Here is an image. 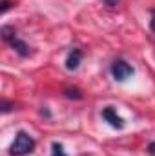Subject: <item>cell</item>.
<instances>
[{
  "label": "cell",
  "instance_id": "1",
  "mask_svg": "<svg viewBox=\"0 0 155 156\" xmlns=\"http://www.w3.org/2000/svg\"><path fill=\"white\" fill-rule=\"evenodd\" d=\"M35 140L26 133V131H18L11 147H9V154L13 156H26V154H31L35 151Z\"/></svg>",
  "mask_w": 155,
  "mask_h": 156
},
{
  "label": "cell",
  "instance_id": "2",
  "mask_svg": "<svg viewBox=\"0 0 155 156\" xmlns=\"http://www.w3.org/2000/svg\"><path fill=\"white\" fill-rule=\"evenodd\" d=\"M0 33H2V38L6 40L20 56H29V45L24 42V40H20L17 37V31H15V27H11V26H2V29H0Z\"/></svg>",
  "mask_w": 155,
  "mask_h": 156
},
{
  "label": "cell",
  "instance_id": "3",
  "mask_svg": "<svg viewBox=\"0 0 155 156\" xmlns=\"http://www.w3.org/2000/svg\"><path fill=\"white\" fill-rule=\"evenodd\" d=\"M110 73H112L113 80H117V82H126L130 76H133L135 69L128 62H124V60H115L112 64V67H110Z\"/></svg>",
  "mask_w": 155,
  "mask_h": 156
},
{
  "label": "cell",
  "instance_id": "4",
  "mask_svg": "<svg viewBox=\"0 0 155 156\" xmlns=\"http://www.w3.org/2000/svg\"><path fill=\"white\" fill-rule=\"evenodd\" d=\"M102 118H104L113 129H124V125H126V122L117 115V109L112 107V105H108V107L102 109Z\"/></svg>",
  "mask_w": 155,
  "mask_h": 156
},
{
  "label": "cell",
  "instance_id": "5",
  "mask_svg": "<svg viewBox=\"0 0 155 156\" xmlns=\"http://www.w3.org/2000/svg\"><path fill=\"white\" fill-rule=\"evenodd\" d=\"M80 62H82V51L78 47H73L66 56V69L68 71H77Z\"/></svg>",
  "mask_w": 155,
  "mask_h": 156
},
{
  "label": "cell",
  "instance_id": "6",
  "mask_svg": "<svg viewBox=\"0 0 155 156\" xmlns=\"http://www.w3.org/2000/svg\"><path fill=\"white\" fill-rule=\"evenodd\" d=\"M51 156H68L64 153V147H62V144H59V142H53V145H51Z\"/></svg>",
  "mask_w": 155,
  "mask_h": 156
},
{
  "label": "cell",
  "instance_id": "7",
  "mask_svg": "<svg viewBox=\"0 0 155 156\" xmlns=\"http://www.w3.org/2000/svg\"><path fill=\"white\" fill-rule=\"evenodd\" d=\"M64 94H66L68 98H75V100H82V93H80L78 89H75V87H73V89H66V91H64Z\"/></svg>",
  "mask_w": 155,
  "mask_h": 156
},
{
  "label": "cell",
  "instance_id": "8",
  "mask_svg": "<svg viewBox=\"0 0 155 156\" xmlns=\"http://www.w3.org/2000/svg\"><path fill=\"white\" fill-rule=\"evenodd\" d=\"M0 5H2V7H0V11H2V15H4V13H7V9L11 7V0H2V2H0Z\"/></svg>",
  "mask_w": 155,
  "mask_h": 156
},
{
  "label": "cell",
  "instance_id": "9",
  "mask_svg": "<svg viewBox=\"0 0 155 156\" xmlns=\"http://www.w3.org/2000/svg\"><path fill=\"white\" fill-rule=\"evenodd\" d=\"M0 107H2V113L6 115V113H9V111H11V107H13V105H11L9 102H6V100H2V104H0Z\"/></svg>",
  "mask_w": 155,
  "mask_h": 156
},
{
  "label": "cell",
  "instance_id": "10",
  "mask_svg": "<svg viewBox=\"0 0 155 156\" xmlns=\"http://www.w3.org/2000/svg\"><path fill=\"white\" fill-rule=\"evenodd\" d=\"M150 26H152V31L155 33V9L152 11V20H150Z\"/></svg>",
  "mask_w": 155,
  "mask_h": 156
},
{
  "label": "cell",
  "instance_id": "11",
  "mask_svg": "<svg viewBox=\"0 0 155 156\" xmlns=\"http://www.w3.org/2000/svg\"><path fill=\"white\" fill-rule=\"evenodd\" d=\"M148 153H150L152 156H155V142H152V144L148 145Z\"/></svg>",
  "mask_w": 155,
  "mask_h": 156
},
{
  "label": "cell",
  "instance_id": "12",
  "mask_svg": "<svg viewBox=\"0 0 155 156\" xmlns=\"http://www.w3.org/2000/svg\"><path fill=\"white\" fill-rule=\"evenodd\" d=\"M104 2H106L108 5H117V4H119L120 0H104Z\"/></svg>",
  "mask_w": 155,
  "mask_h": 156
}]
</instances>
